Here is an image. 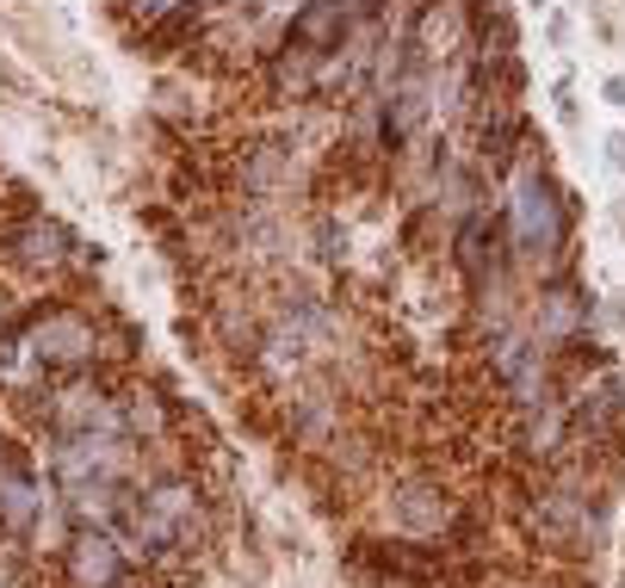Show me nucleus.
Segmentation results:
<instances>
[{
	"mask_svg": "<svg viewBox=\"0 0 625 588\" xmlns=\"http://www.w3.org/2000/svg\"><path fill=\"white\" fill-rule=\"evenodd\" d=\"M502 217H508V248H514V267H521V273L552 279V273L570 267L576 192L545 168V143H538L533 156H521V168L508 173Z\"/></svg>",
	"mask_w": 625,
	"mask_h": 588,
	"instance_id": "1",
	"label": "nucleus"
},
{
	"mask_svg": "<svg viewBox=\"0 0 625 588\" xmlns=\"http://www.w3.org/2000/svg\"><path fill=\"white\" fill-rule=\"evenodd\" d=\"M81 255H88V242L56 211H0V279L13 292H75V279H88Z\"/></svg>",
	"mask_w": 625,
	"mask_h": 588,
	"instance_id": "2",
	"label": "nucleus"
},
{
	"mask_svg": "<svg viewBox=\"0 0 625 588\" xmlns=\"http://www.w3.org/2000/svg\"><path fill=\"white\" fill-rule=\"evenodd\" d=\"M50 508H56V489H50V471L37 465V440L13 416H0V533L32 545Z\"/></svg>",
	"mask_w": 625,
	"mask_h": 588,
	"instance_id": "3",
	"label": "nucleus"
},
{
	"mask_svg": "<svg viewBox=\"0 0 625 588\" xmlns=\"http://www.w3.org/2000/svg\"><path fill=\"white\" fill-rule=\"evenodd\" d=\"M521 323L557 353V347L576 341V335H594V292L570 273V267L552 273V279H533V297H526Z\"/></svg>",
	"mask_w": 625,
	"mask_h": 588,
	"instance_id": "4",
	"label": "nucleus"
},
{
	"mask_svg": "<svg viewBox=\"0 0 625 588\" xmlns=\"http://www.w3.org/2000/svg\"><path fill=\"white\" fill-rule=\"evenodd\" d=\"M384 514H390V527H397L402 539H446L452 527L465 520L458 514V496L440 484L434 471H409V477H397L390 496H384Z\"/></svg>",
	"mask_w": 625,
	"mask_h": 588,
	"instance_id": "5",
	"label": "nucleus"
},
{
	"mask_svg": "<svg viewBox=\"0 0 625 588\" xmlns=\"http://www.w3.org/2000/svg\"><path fill=\"white\" fill-rule=\"evenodd\" d=\"M470 56H521V25H514V7L508 0H470Z\"/></svg>",
	"mask_w": 625,
	"mask_h": 588,
	"instance_id": "6",
	"label": "nucleus"
},
{
	"mask_svg": "<svg viewBox=\"0 0 625 588\" xmlns=\"http://www.w3.org/2000/svg\"><path fill=\"white\" fill-rule=\"evenodd\" d=\"M0 93H7L13 105H32V81H25V75H19L7 56H0Z\"/></svg>",
	"mask_w": 625,
	"mask_h": 588,
	"instance_id": "7",
	"label": "nucleus"
},
{
	"mask_svg": "<svg viewBox=\"0 0 625 588\" xmlns=\"http://www.w3.org/2000/svg\"><path fill=\"white\" fill-rule=\"evenodd\" d=\"M552 93H557V118H564V124H576V118H582V105H576V87H570V75H564V81H557Z\"/></svg>",
	"mask_w": 625,
	"mask_h": 588,
	"instance_id": "8",
	"label": "nucleus"
},
{
	"mask_svg": "<svg viewBox=\"0 0 625 588\" xmlns=\"http://www.w3.org/2000/svg\"><path fill=\"white\" fill-rule=\"evenodd\" d=\"M601 100H607L613 112H625V75H607V81H601Z\"/></svg>",
	"mask_w": 625,
	"mask_h": 588,
	"instance_id": "9",
	"label": "nucleus"
},
{
	"mask_svg": "<svg viewBox=\"0 0 625 588\" xmlns=\"http://www.w3.org/2000/svg\"><path fill=\"white\" fill-rule=\"evenodd\" d=\"M607 161L625 173V131H613V137H607Z\"/></svg>",
	"mask_w": 625,
	"mask_h": 588,
	"instance_id": "10",
	"label": "nucleus"
}]
</instances>
